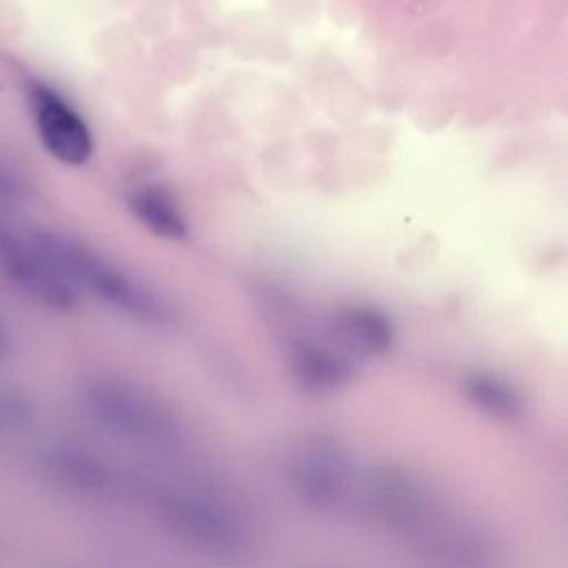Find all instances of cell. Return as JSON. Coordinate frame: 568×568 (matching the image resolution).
<instances>
[{
	"mask_svg": "<svg viewBox=\"0 0 568 568\" xmlns=\"http://www.w3.org/2000/svg\"><path fill=\"white\" fill-rule=\"evenodd\" d=\"M146 493L162 526L193 548L215 557H233L246 548L248 528L240 508L211 484L166 473L151 475Z\"/></svg>",
	"mask_w": 568,
	"mask_h": 568,
	"instance_id": "1",
	"label": "cell"
},
{
	"mask_svg": "<svg viewBox=\"0 0 568 568\" xmlns=\"http://www.w3.org/2000/svg\"><path fill=\"white\" fill-rule=\"evenodd\" d=\"M42 242L80 297L91 295L118 313L153 328H164L173 322L171 306L153 288L106 260L93 246L49 229H42Z\"/></svg>",
	"mask_w": 568,
	"mask_h": 568,
	"instance_id": "2",
	"label": "cell"
},
{
	"mask_svg": "<svg viewBox=\"0 0 568 568\" xmlns=\"http://www.w3.org/2000/svg\"><path fill=\"white\" fill-rule=\"evenodd\" d=\"M98 415L124 439L166 455L182 444V422L173 406L133 382H102L93 388Z\"/></svg>",
	"mask_w": 568,
	"mask_h": 568,
	"instance_id": "3",
	"label": "cell"
},
{
	"mask_svg": "<svg viewBox=\"0 0 568 568\" xmlns=\"http://www.w3.org/2000/svg\"><path fill=\"white\" fill-rule=\"evenodd\" d=\"M284 475L293 493L308 506L335 513L359 506L364 473L342 446L324 437H306L286 455Z\"/></svg>",
	"mask_w": 568,
	"mask_h": 568,
	"instance_id": "4",
	"label": "cell"
},
{
	"mask_svg": "<svg viewBox=\"0 0 568 568\" xmlns=\"http://www.w3.org/2000/svg\"><path fill=\"white\" fill-rule=\"evenodd\" d=\"M0 273L42 306L69 311L80 302V295L49 255L42 229L29 226L20 217L0 220Z\"/></svg>",
	"mask_w": 568,
	"mask_h": 568,
	"instance_id": "5",
	"label": "cell"
},
{
	"mask_svg": "<svg viewBox=\"0 0 568 568\" xmlns=\"http://www.w3.org/2000/svg\"><path fill=\"white\" fill-rule=\"evenodd\" d=\"M22 87L44 151L67 166L87 164L93 155V135L80 111L42 78L24 75Z\"/></svg>",
	"mask_w": 568,
	"mask_h": 568,
	"instance_id": "6",
	"label": "cell"
},
{
	"mask_svg": "<svg viewBox=\"0 0 568 568\" xmlns=\"http://www.w3.org/2000/svg\"><path fill=\"white\" fill-rule=\"evenodd\" d=\"M331 339L348 355L379 357L395 342V324L386 311L375 304H348L328 320Z\"/></svg>",
	"mask_w": 568,
	"mask_h": 568,
	"instance_id": "7",
	"label": "cell"
},
{
	"mask_svg": "<svg viewBox=\"0 0 568 568\" xmlns=\"http://www.w3.org/2000/svg\"><path fill=\"white\" fill-rule=\"evenodd\" d=\"M295 382L313 393H331L353 377V359L333 339L297 337L288 353Z\"/></svg>",
	"mask_w": 568,
	"mask_h": 568,
	"instance_id": "8",
	"label": "cell"
},
{
	"mask_svg": "<svg viewBox=\"0 0 568 568\" xmlns=\"http://www.w3.org/2000/svg\"><path fill=\"white\" fill-rule=\"evenodd\" d=\"M131 215L155 237L180 242L189 235L186 217L175 197L160 184H140L126 195Z\"/></svg>",
	"mask_w": 568,
	"mask_h": 568,
	"instance_id": "9",
	"label": "cell"
},
{
	"mask_svg": "<svg viewBox=\"0 0 568 568\" xmlns=\"http://www.w3.org/2000/svg\"><path fill=\"white\" fill-rule=\"evenodd\" d=\"M464 395L481 413L495 419H517L524 413L521 393L506 379L490 373H473L464 379Z\"/></svg>",
	"mask_w": 568,
	"mask_h": 568,
	"instance_id": "10",
	"label": "cell"
},
{
	"mask_svg": "<svg viewBox=\"0 0 568 568\" xmlns=\"http://www.w3.org/2000/svg\"><path fill=\"white\" fill-rule=\"evenodd\" d=\"M31 197V184L20 166L0 155V220L20 217L22 206Z\"/></svg>",
	"mask_w": 568,
	"mask_h": 568,
	"instance_id": "11",
	"label": "cell"
},
{
	"mask_svg": "<svg viewBox=\"0 0 568 568\" xmlns=\"http://www.w3.org/2000/svg\"><path fill=\"white\" fill-rule=\"evenodd\" d=\"M4 346H7V337H4V331H2V326H0V353L4 351Z\"/></svg>",
	"mask_w": 568,
	"mask_h": 568,
	"instance_id": "12",
	"label": "cell"
}]
</instances>
